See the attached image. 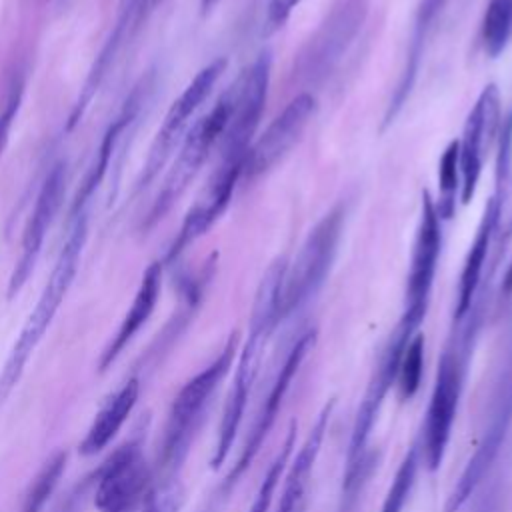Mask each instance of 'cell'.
<instances>
[{
    "label": "cell",
    "instance_id": "ac0fdd59",
    "mask_svg": "<svg viewBox=\"0 0 512 512\" xmlns=\"http://www.w3.org/2000/svg\"><path fill=\"white\" fill-rule=\"evenodd\" d=\"M502 200L500 196L492 194L484 206L480 224L476 228V236L468 248L462 272H460V282H458V298H456V308H454V320L462 322L468 312L472 310L474 304V296L484 272V264H486V256L490 250V242L494 236V230L500 222V214H502Z\"/></svg>",
    "mask_w": 512,
    "mask_h": 512
},
{
    "label": "cell",
    "instance_id": "7c38bea8",
    "mask_svg": "<svg viewBox=\"0 0 512 512\" xmlns=\"http://www.w3.org/2000/svg\"><path fill=\"white\" fill-rule=\"evenodd\" d=\"M316 96L310 92L296 94L284 110L268 124V128L252 142L244 158L242 176L254 180L276 166L292 146L302 138L316 112Z\"/></svg>",
    "mask_w": 512,
    "mask_h": 512
},
{
    "label": "cell",
    "instance_id": "83f0119b",
    "mask_svg": "<svg viewBox=\"0 0 512 512\" xmlns=\"http://www.w3.org/2000/svg\"><path fill=\"white\" fill-rule=\"evenodd\" d=\"M418 454H420V448L412 446L404 460L400 462L398 470H396V476L388 488V494L384 498V504L380 508V512H402L408 498H410V492L414 488V482H416V472H418Z\"/></svg>",
    "mask_w": 512,
    "mask_h": 512
},
{
    "label": "cell",
    "instance_id": "f546056e",
    "mask_svg": "<svg viewBox=\"0 0 512 512\" xmlns=\"http://www.w3.org/2000/svg\"><path fill=\"white\" fill-rule=\"evenodd\" d=\"M22 90H24V82L22 80H16L8 92V98H6V104L0 112V156L8 144V136H10V128H12V122L18 114V108H20V102H22Z\"/></svg>",
    "mask_w": 512,
    "mask_h": 512
},
{
    "label": "cell",
    "instance_id": "277c9868",
    "mask_svg": "<svg viewBox=\"0 0 512 512\" xmlns=\"http://www.w3.org/2000/svg\"><path fill=\"white\" fill-rule=\"evenodd\" d=\"M440 216L436 212V204L428 190L422 192L420 218L416 226V236L410 254V266L406 276V292H404V308L402 316L390 334L400 342H410L422 320L426 318L430 294L438 270V258L442 248V226Z\"/></svg>",
    "mask_w": 512,
    "mask_h": 512
},
{
    "label": "cell",
    "instance_id": "484cf974",
    "mask_svg": "<svg viewBox=\"0 0 512 512\" xmlns=\"http://www.w3.org/2000/svg\"><path fill=\"white\" fill-rule=\"evenodd\" d=\"M422 370H424V336L418 332L412 336V340L406 344L394 386L398 388V394L402 400H410L416 396L422 384Z\"/></svg>",
    "mask_w": 512,
    "mask_h": 512
},
{
    "label": "cell",
    "instance_id": "ba28073f",
    "mask_svg": "<svg viewBox=\"0 0 512 512\" xmlns=\"http://www.w3.org/2000/svg\"><path fill=\"white\" fill-rule=\"evenodd\" d=\"M230 110H232V100H230V90H226L218 98L214 108L192 126L172 168L166 174L164 186L150 212V220H148L150 224L160 220L172 208V204L180 198V194L188 188V184L194 180V176L206 162L212 146L218 140H222L230 120Z\"/></svg>",
    "mask_w": 512,
    "mask_h": 512
},
{
    "label": "cell",
    "instance_id": "5b68a950",
    "mask_svg": "<svg viewBox=\"0 0 512 512\" xmlns=\"http://www.w3.org/2000/svg\"><path fill=\"white\" fill-rule=\"evenodd\" d=\"M346 222V208L336 204L308 232L296 258L288 262L282 286V320L298 310L324 284L338 252Z\"/></svg>",
    "mask_w": 512,
    "mask_h": 512
},
{
    "label": "cell",
    "instance_id": "30bf717a",
    "mask_svg": "<svg viewBox=\"0 0 512 512\" xmlns=\"http://www.w3.org/2000/svg\"><path fill=\"white\" fill-rule=\"evenodd\" d=\"M96 476L94 504L100 512H132L150 494L152 474L136 440L110 454Z\"/></svg>",
    "mask_w": 512,
    "mask_h": 512
},
{
    "label": "cell",
    "instance_id": "f1b7e54d",
    "mask_svg": "<svg viewBox=\"0 0 512 512\" xmlns=\"http://www.w3.org/2000/svg\"><path fill=\"white\" fill-rule=\"evenodd\" d=\"M132 114H134V112H128V110H126V112L106 130V134H104V138H102V144H100V150H98V156H96V164L92 166L88 178L84 180V186L80 188V192H78V196H76L74 208L82 206V204L86 202V198L92 194V190L98 186V182L102 180V176H104V172H106V168H108L110 156H112V148H114L116 136H118V132L124 128V124L128 122V118H132Z\"/></svg>",
    "mask_w": 512,
    "mask_h": 512
},
{
    "label": "cell",
    "instance_id": "836d02e7",
    "mask_svg": "<svg viewBox=\"0 0 512 512\" xmlns=\"http://www.w3.org/2000/svg\"><path fill=\"white\" fill-rule=\"evenodd\" d=\"M218 2H220V0H202V10H204V12H208V10H210V8H214Z\"/></svg>",
    "mask_w": 512,
    "mask_h": 512
},
{
    "label": "cell",
    "instance_id": "4fadbf2b",
    "mask_svg": "<svg viewBox=\"0 0 512 512\" xmlns=\"http://www.w3.org/2000/svg\"><path fill=\"white\" fill-rule=\"evenodd\" d=\"M502 124L500 116V92L496 84H486L480 92L476 104L466 116L462 138L458 140V160H460V200L468 204L474 198L486 146L498 134Z\"/></svg>",
    "mask_w": 512,
    "mask_h": 512
},
{
    "label": "cell",
    "instance_id": "7a4b0ae2",
    "mask_svg": "<svg viewBox=\"0 0 512 512\" xmlns=\"http://www.w3.org/2000/svg\"><path fill=\"white\" fill-rule=\"evenodd\" d=\"M236 348H238V334L234 332L230 334L222 352L202 372L190 378L176 394L170 406V414L164 430V442L158 456V486H156L158 490L172 488L174 478L188 454V448L194 438V430L202 418V412L210 396L218 388V384L224 380V376L232 368Z\"/></svg>",
    "mask_w": 512,
    "mask_h": 512
},
{
    "label": "cell",
    "instance_id": "6da1fadb",
    "mask_svg": "<svg viewBox=\"0 0 512 512\" xmlns=\"http://www.w3.org/2000/svg\"><path fill=\"white\" fill-rule=\"evenodd\" d=\"M286 268H288V258L278 256L266 268V272L256 288L250 324H248V338L240 350L232 388H230L224 412H222L218 440H216V448H214V454L210 460L212 468H220L232 448V442H234L238 428L242 424V418H244L250 390L258 376L264 348H266L274 328L282 320L280 306H282V286H284Z\"/></svg>",
    "mask_w": 512,
    "mask_h": 512
},
{
    "label": "cell",
    "instance_id": "d4e9b609",
    "mask_svg": "<svg viewBox=\"0 0 512 512\" xmlns=\"http://www.w3.org/2000/svg\"><path fill=\"white\" fill-rule=\"evenodd\" d=\"M66 468V452L58 450L54 452L40 468L36 478L32 480L24 502H22V512H42L48 498L52 496L54 488L58 486L62 472Z\"/></svg>",
    "mask_w": 512,
    "mask_h": 512
},
{
    "label": "cell",
    "instance_id": "44dd1931",
    "mask_svg": "<svg viewBox=\"0 0 512 512\" xmlns=\"http://www.w3.org/2000/svg\"><path fill=\"white\" fill-rule=\"evenodd\" d=\"M160 280H162V266H160V262H152L142 276L140 288L134 296V302H132L128 314L124 316L118 332L114 334V338L102 352V358L98 362L100 372H104L108 366L114 364V360L122 354L126 344L136 336V332L150 318V314L158 302V296H160Z\"/></svg>",
    "mask_w": 512,
    "mask_h": 512
},
{
    "label": "cell",
    "instance_id": "9a60e30c",
    "mask_svg": "<svg viewBox=\"0 0 512 512\" xmlns=\"http://www.w3.org/2000/svg\"><path fill=\"white\" fill-rule=\"evenodd\" d=\"M314 342H316V330H306L292 344V348L288 350V354H286V358H284V362H282V366H280V370H278V374H276V378H274V382H272V386L268 390V396L264 398V404H262V408H260L254 424H252V430H250V434H248V438H246V442L242 446V452H240L236 464L232 466L230 474L226 476V482H224L226 490L244 474V470L256 458L264 438L268 436L270 428L276 422L278 410H280L282 400H284V396H286V392L290 388V382L298 374V370H300L304 358L308 356L310 348L314 346Z\"/></svg>",
    "mask_w": 512,
    "mask_h": 512
},
{
    "label": "cell",
    "instance_id": "52a82bcc",
    "mask_svg": "<svg viewBox=\"0 0 512 512\" xmlns=\"http://www.w3.org/2000/svg\"><path fill=\"white\" fill-rule=\"evenodd\" d=\"M370 0H334L320 26L294 60V76L304 82L324 80L360 34Z\"/></svg>",
    "mask_w": 512,
    "mask_h": 512
},
{
    "label": "cell",
    "instance_id": "d6986e66",
    "mask_svg": "<svg viewBox=\"0 0 512 512\" xmlns=\"http://www.w3.org/2000/svg\"><path fill=\"white\" fill-rule=\"evenodd\" d=\"M332 406H334V402H330L322 408V412L318 414L306 440L302 442L296 458L292 460L288 474L284 478V488H282L280 504H278L276 512H304L306 510V492H308V484L312 478L316 458L322 448V440H324V434L328 428Z\"/></svg>",
    "mask_w": 512,
    "mask_h": 512
},
{
    "label": "cell",
    "instance_id": "5bb4252c",
    "mask_svg": "<svg viewBox=\"0 0 512 512\" xmlns=\"http://www.w3.org/2000/svg\"><path fill=\"white\" fill-rule=\"evenodd\" d=\"M226 58H216L212 60L208 66H204L194 78L192 82L184 88V92L172 102L170 110L166 112L164 124L160 126L154 144L150 148L148 160L144 164V172L138 180V186H146L148 182L154 180V176L158 174V170L166 164L168 156L172 154L184 126L188 124L190 116L200 108V104L208 98V94L212 92L214 84L218 82V78L222 76V72L226 70Z\"/></svg>",
    "mask_w": 512,
    "mask_h": 512
},
{
    "label": "cell",
    "instance_id": "9c48e42d",
    "mask_svg": "<svg viewBox=\"0 0 512 512\" xmlns=\"http://www.w3.org/2000/svg\"><path fill=\"white\" fill-rule=\"evenodd\" d=\"M270 70V52H260L228 88L232 110L226 132L222 136V158H246L264 114Z\"/></svg>",
    "mask_w": 512,
    "mask_h": 512
},
{
    "label": "cell",
    "instance_id": "cb8c5ba5",
    "mask_svg": "<svg viewBox=\"0 0 512 512\" xmlns=\"http://www.w3.org/2000/svg\"><path fill=\"white\" fill-rule=\"evenodd\" d=\"M438 204L436 212L440 220H450L456 212V196L460 194V160L458 140H452L438 160Z\"/></svg>",
    "mask_w": 512,
    "mask_h": 512
},
{
    "label": "cell",
    "instance_id": "7402d4cb",
    "mask_svg": "<svg viewBox=\"0 0 512 512\" xmlns=\"http://www.w3.org/2000/svg\"><path fill=\"white\" fill-rule=\"evenodd\" d=\"M140 394V382L138 378H130L122 384V388L112 394L106 404L98 410L94 422L90 424L84 440L80 442L78 450L82 456H94L102 448L110 444V440L118 434L126 418L130 416L132 408L136 406Z\"/></svg>",
    "mask_w": 512,
    "mask_h": 512
},
{
    "label": "cell",
    "instance_id": "4dcf8cb0",
    "mask_svg": "<svg viewBox=\"0 0 512 512\" xmlns=\"http://www.w3.org/2000/svg\"><path fill=\"white\" fill-rule=\"evenodd\" d=\"M302 0H272L270 2V6H268V24L272 26V28H278V26H282L286 20H288V16L292 14V10L300 4Z\"/></svg>",
    "mask_w": 512,
    "mask_h": 512
},
{
    "label": "cell",
    "instance_id": "3957f363",
    "mask_svg": "<svg viewBox=\"0 0 512 512\" xmlns=\"http://www.w3.org/2000/svg\"><path fill=\"white\" fill-rule=\"evenodd\" d=\"M84 240H86V220L82 218L76 222L70 238L66 240L32 314L26 318V322H24V326H22V330H20V334L0 370V410L6 404L8 396L12 394V390L18 386V382L24 374L26 362L30 360L32 352L36 350L38 342L42 340L44 332L48 330L56 310L60 308V304L76 276Z\"/></svg>",
    "mask_w": 512,
    "mask_h": 512
},
{
    "label": "cell",
    "instance_id": "e0dca14e",
    "mask_svg": "<svg viewBox=\"0 0 512 512\" xmlns=\"http://www.w3.org/2000/svg\"><path fill=\"white\" fill-rule=\"evenodd\" d=\"M66 166L60 162L56 164L46 182L42 184V190L38 194V200H36V206H34V212L26 224V230H24V238H22V256L10 276V282H8V298H14L20 288L26 284L34 264H36V258L40 254V248H42V242H44V236H46V230L60 206V200H62V194H64V182H66Z\"/></svg>",
    "mask_w": 512,
    "mask_h": 512
},
{
    "label": "cell",
    "instance_id": "8992f818",
    "mask_svg": "<svg viewBox=\"0 0 512 512\" xmlns=\"http://www.w3.org/2000/svg\"><path fill=\"white\" fill-rule=\"evenodd\" d=\"M472 324H468L464 338L460 344L448 346L438 362L436 380L430 396V404L426 410L424 432H422V454L428 470H436L446 454V446L450 442L452 424L456 418L462 382L466 374V362L470 356L472 342Z\"/></svg>",
    "mask_w": 512,
    "mask_h": 512
},
{
    "label": "cell",
    "instance_id": "8fae6325",
    "mask_svg": "<svg viewBox=\"0 0 512 512\" xmlns=\"http://www.w3.org/2000/svg\"><path fill=\"white\" fill-rule=\"evenodd\" d=\"M512 424V360L506 366V372L502 374L498 388L494 392V404L492 414L486 424V430L466 462L458 482L454 484L452 492L448 494V500L444 504V512H458L474 494V490L484 480L486 472L494 464L496 456L500 454L502 442L508 434V428Z\"/></svg>",
    "mask_w": 512,
    "mask_h": 512
},
{
    "label": "cell",
    "instance_id": "603a6c76",
    "mask_svg": "<svg viewBox=\"0 0 512 512\" xmlns=\"http://www.w3.org/2000/svg\"><path fill=\"white\" fill-rule=\"evenodd\" d=\"M512 38V0H490L480 26L484 52L496 58L504 52Z\"/></svg>",
    "mask_w": 512,
    "mask_h": 512
},
{
    "label": "cell",
    "instance_id": "d6a6232c",
    "mask_svg": "<svg viewBox=\"0 0 512 512\" xmlns=\"http://www.w3.org/2000/svg\"><path fill=\"white\" fill-rule=\"evenodd\" d=\"M502 292H504V294H510V292H512V262L508 264V268H506V272H504Z\"/></svg>",
    "mask_w": 512,
    "mask_h": 512
},
{
    "label": "cell",
    "instance_id": "1f68e13d",
    "mask_svg": "<svg viewBox=\"0 0 512 512\" xmlns=\"http://www.w3.org/2000/svg\"><path fill=\"white\" fill-rule=\"evenodd\" d=\"M160 2H162V0H138V6H136L138 16L142 18V16H144V12L154 10V6H156V4H160Z\"/></svg>",
    "mask_w": 512,
    "mask_h": 512
},
{
    "label": "cell",
    "instance_id": "ffe728a7",
    "mask_svg": "<svg viewBox=\"0 0 512 512\" xmlns=\"http://www.w3.org/2000/svg\"><path fill=\"white\" fill-rule=\"evenodd\" d=\"M444 4H446V0H420V4H418L416 16H414V26H412V36H410V44H408V52H406V62H404L400 80L396 84V90H394L392 100L386 110V120H384L386 124H390L394 120V116L400 112V108L404 106V102L410 96V90L418 76L426 38H428L430 30L434 28V22L438 20Z\"/></svg>",
    "mask_w": 512,
    "mask_h": 512
},
{
    "label": "cell",
    "instance_id": "4316f807",
    "mask_svg": "<svg viewBox=\"0 0 512 512\" xmlns=\"http://www.w3.org/2000/svg\"><path fill=\"white\" fill-rule=\"evenodd\" d=\"M294 448H296V424L292 422V426H290V430H288V434H286V438H284L276 458L272 460L268 472L264 474V478H262V482L258 486V492H256L254 502H252L248 512H268L270 510L276 486H278V482L282 478V472H284V468L288 464V458H290Z\"/></svg>",
    "mask_w": 512,
    "mask_h": 512
},
{
    "label": "cell",
    "instance_id": "2e32d148",
    "mask_svg": "<svg viewBox=\"0 0 512 512\" xmlns=\"http://www.w3.org/2000/svg\"><path fill=\"white\" fill-rule=\"evenodd\" d=\"M244 172V158H220V166L212 174L198 202L186 214L178 238L170 250V258L178 256L186 246L198 240L228 208L234 188Z\"/></svg>",
    "mask_w": 512,
    "mask_h": 512
}]
</instances>
